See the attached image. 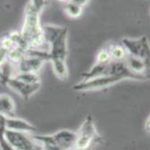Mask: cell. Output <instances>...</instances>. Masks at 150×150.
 I'll list each match as a JSON object with an SVG mask.
<instances>
[{
  "label": "cell",
  "mask_w": 150,
  "mask_h": 150,
  "mask_svg": "<svg viewBox=\"0 0 150 150\" xmlns=\"http://www.w3.org/2000/svg\"><path fill=\"white\" fill-rule=\"evenodd\" d=\"M6 86L20 95L24 100H28L40 89L41 82L35 84H29L13 77L8 82Z\"/></svg>",
  "instance_id": "obj_7"
},
{
  "label": "cell",
  "mask_w": 150,
  "mask_h": 150,
  "mask_svg": "<svg viewBox=\"0 0 150 150\" xmlns=\"http://www.w3.org/2000/svg\"><path fill=\"white\" fill-rule=\"evenodd\" d=\"M76 133L77 139L74 148L76 150L91 149L93 145L101 139L91 115L87 116Z\"/></svg>",
  "instance_id": "obj_3"
},
{
  "label": "cell",
  "mask_w": 150,
  "mask_h": 150,
  "mask_svg": "<svg viewBox=\"0 0 150 150\" xmlns=\"http://www.w3.org/2000/svg\"><path fill=\"white\" fill-rule=\"evenodd\" d=\"M122 43L127 54L146 64L150 74V43L147 38L145 36L137 39L124 38Z\"/></svg>",
  "instance_id": "obj_4"
},
{
  "label": "cell",
  "mask_w": 150,
  "mask_h": 150,
  "mask_svg": "<svg viewBox=\"0 0 150 150\" xmlns=\"http://www.w3.org/2000/svg\"><path fill=\"white\" fill-rule=\"evenodd\" d=\"M64 10L69 18H78L81 15L83 8L77 4L75 1H68L65 2Z\"/></svg>",
  "instance_id": "obj_15"
},
{
  "label": "cell",
  "mask_w": 150,
  "mask_h": 150,
  "mask_svg": "<svg viewBox=\"0 0 150 150\" xmlns=\"http://www.w3.org/2000/svg\"><path fill=\"white\" fill-rule=\"evenodd\" d=\"M31 136L42 145L43 150H62L55 143L52 135H35Z\"/></svg>",
  "instance_id": "obj_12"
},
{
  "label": "cell",
  "mask_w": 150,
  "mask_h": 150,
  "mask_svg": "<svg viewBox=\"0 0 150 150\" xmlns=\"http://www.w3.org/2000/svg\"><path fill=\"white\" fill-rule=\"evenodd\" d=\"M108 47L101 50L96 56V64H106L112 61Z\"/></svg>",
  "instance_id": "obj_20"
},
{
  "label": "cell",
  "mask_w": 150,
  "mask_h": 150,
  "mask_svg": "<svg viewBox=\"0 0 150 150\" xmlns=\"http://www.w3.org/2000/svg\"><path fill=\"white\" fill-rule=\"evenodd\" d=\"M122 79L119 77L108 76H101L96 78L90 79L88 80L82 81L73 86V89L76 91H88L97 90L110 87L112 85L117 83Z\"/></svg>",
  "instance_id": "obj_6"
},
{
  "label": "cell",
  "mask_w": 150,
  "mask_h": 150,
  "mask_svg": "<svg viewBox=\"0 0 150 150\" xmlns=\"http://www.w3.org/2000/svg\"><path fill=\"white\" fill-rule=\"evenodd\" d=\"M45 42L49 45L50 61H66L67 56V36L68 28L46 24L43 27Z\"/></svg>",
  "instance_id": "obj_2"
},
{
  "label": "cell",
  "mask_w": 150,
  "mask_h": 150,
  "mask_svg": "<svg viewBox=\"0 0 150 150\" xmlns=\"http://www.w3.org/2000/svg\"><path fill=\"white\" fill-rule=\"evenodd\" d=\"M51 62L56 76L62 80H66L68 78V70H67L66 62L62 60H54Z\"/></svg>",
  "instance_id": "obj_13"
},
{
  "label": "cell",
  "mask_w": 150,
  "mask_h": 150,
  "mask_svg": "<svg viewBox=\"0 0 150 150\" xmlns=\"http://www.w3.org/2000/svg\"><path fill=\"white\" fill-rule=\"evenodd\" d=\"M5 137L11 146L16 150H43L42 145L28 134L6 129Z\"/></svg>",
  "instance_id": "obj_5"
},
{
  "label": "cell",
  "mask_w": 150,
  "mask_h": 150,
  "mask_svg": "<svg viewBox=\"0 0 150 150\" xmlns=\"http://www.w3.org/2000/svg\"><path fill=\"white\" fill-rule=\"evenodd\" d=\"M45 4V1H29L26 6L25 19L20 33L28 49L49 52V45L45 40L40 18Z\"/></svg>",
  "instance_id": "obj_1"
},
{
  "label": "cell",
  "mask_w": 150,
  "mask_h": 150,
  "mask_svg": "<svg viewBox=\"0 0 150 150\" xmlns=\"http://www.w3.org/2000/svg\"><path fill=\"white\" fill-rule=\"evenodd\" d=\"M111 58L113 61H123L126 56V51L122 45H111L108 47Z\"/></svg>",
  "instance_id": "obj_17"
},
{
  "label": "cell",
  "mask_w": 150,
  "mask_h": 150,
  "mask_svg": "<svg viewBox=\"0 0 150 150\" xmlns=\"http://www.w3.org/2000/svg\"><path fill=\"white\" fill-rule=\"evenodd\" d=\"M145 127H146V129L147 131L150 132V116L147 118V120L146 122V125H145Z\"/></svg>",
  "instance_id": "obj_22"
},
{
  "label": "cell",
  "mask_w": 150,
  "mask_h": 150,
  "mask_svg": "<svg viewBox=\"0 0 150 150\" xmlns=\"http://www.w3.org/2000/svg\"><path fill=\"white\" fill-rule=\"evenodd\" d=\"M18 80L29 84H35L40 83V77L38 74L34 73H18L13 77Z\"/></svg>",
  "instance_id": "obj_18"
},
{
  "label": "cell",
  "mask_w": 150,
  "mask_h": 150,
  "mask_svg": "<svg viewBox=\"0 0 150 150\" xmlns=\"http://www.w3.org/2000/svg\"><path fill=\"white\" fill-rule=\"evenodd\" d=\"M6 127L7 129L14 132L31 134L35 132V127L30 122L15 117H6Z\"/></svg>",
  "instance_id": "obj_10"
},
{
  "label": "cell",
  "mask_w": 150,
  "mask_h": 150,
  "mask_svg": "<svg viewBox=\"0 0 150 150\" xmlns=\"http://www.w3.org/2000/svg\"><path fill=\"white\" fill-rule=\"evenodd\" d=\"M45 61L42 59L34 57L25 56L16 65L18 73H34L38 72L42 68Z\"/></svg>",
  "instance_id": "obj_9"
},
{
  "label": "cell",
  "mask_w": 150,
  "mask_h": 150,
  "mask_svg": "<svg viewBox=\"0 0 150 150\" xmlns=\"http://www.w3.org/2000/svg\"><path fill=\"white\" fill-rule=\"evenodd\" d=\"M16 104L11 96L8 94L0 95V114L6 117H12L15 115Z\"/></svg>",
  "instance_id": "obj_11"
},
{
  "label": "cell",
  "mask_w": 150,
  "mask_h": 150,
  "mask_svg": "<svg viewBox=\"0 0 150 150\" xmlns=\"http://www.w3.org/2000/svg\"><path fill=\"white\" fill-rule=\"evenodd\" d=\"M25 50L21 49V48H13L9 52L8 61L13 65H17L25 57Z\"/></svg>",
  "instance_id": "obj_19"
},
{
  "label": "cell",
  "mask_w": 150,
  "mask_h": 150,
  "mask_svg": "<svg viewBox=\"0 0 150 150\" xmlns=\"http://www.w3.org/2000/svg\"><path fill=\"white\" fill-rule=\"evenodd\" d=\"M6 117L0 114V149L1 150H16L11 146L5 137Z\"/></svg>",
  "instance_id": "obj_16"
},
{
  "label": "cell",
  "mask_w": 150,
  "mask_h": 150,
  "mask_svg": "<svg viewBox=\"0 0 150 150\" xmlns=\"http://www.w3.org/2000/svg\"><path fill=\"white\" fill-rule=\"evenodd\" d=\"M9 50L0 46V67L8 61V54Z\"/></svg>",
  "instance_id": "obj_21"
},
{
  "label": "cell",
  "mask_w": 150,
  "mask_h": 150,
  "mask_svg": "<svg viewBox=\"0 0 150 150\" xmlns=\"http://www.w3.org/2000/svg\"><path fill=\"white\" fill-rule=\"evenodd\" d=\"M14 65L8 61L0 67V82L2 84L7 85L8 82L14 77L13 74Z\"/></svg>",
  "instance_id": "obj_14"
},
{
  "label": "cell",
  "mask_w": 150,
  "mask_h": 150,
  "mask_svg": "<svg viewBox=\"0 0 150 150\" xmlns=\"http://www.w3.org/2000/svg\"><path fill=\"white\" fill-rule=\"evenodd\" d=\"M69 150H76V149H69ZM88 150H91V149H88Z\"/></svg>",
  "instance_id": "obj_23"
},
{
  "label": "cell",
  "mask_w": 150,
  "mask_h": 150,
  "mask_svg": "<svg viewBox=\"0 0 150 150\" xmlns=\"http://www.w3.org/2000/svg\"><path fill=\"white\" fill-rule=\"evenodd\" d=\"M55 143L62 150H69L74 148L77 139V133L70 130L62 129L52 134Z\"/></svg>",
  "instance_id": "obj_8"
}]
</instances>
